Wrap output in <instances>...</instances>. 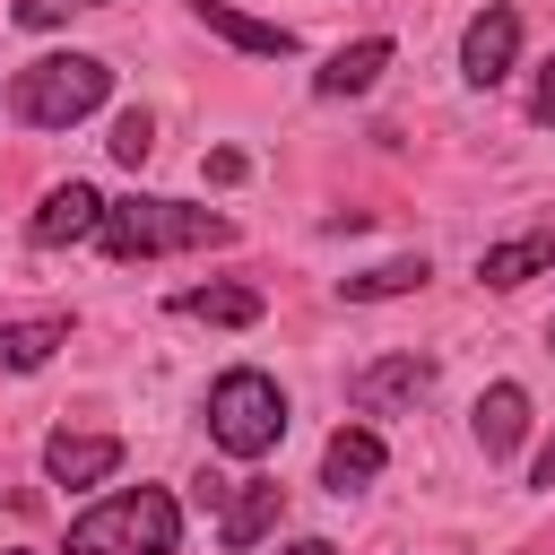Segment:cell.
Segmentation results:
<instances>
[{
    "instance_id": "obj_1",
    "label": "cell",
    "mask_w": 555,
    "mask_h": 555,
    "mask_svg": "<svg viewBox=\"0 0 555 555\" xmlns=\"http://www.w3.org/2000/svg\"><path fill=\"white\" fill-rule=\"evenodd\" d=\"M95 243L113 260H165V251H208V243H234V217L217 208H191V199H156V191H130V199H104V225Z\"/></svg>"
},
{
    "instance_id": "obj_2",
    "label": "cell",
    "mask_w": 555,
    "mask_h": 555,
    "mask_svg": "<svg viewBox=\"0 0 555 555\" xmlns=\"http://www.w3.org/2000/svg\"><path fill=\"white\" fill-rule=\"evenodd\" d=\"M104 95H113V61H95V52H35L26 69H9V113L26 130H69V121L104 113Z\"/></svg>"
},
{
    "instance_id": "obj_3",
    "label": "cell",
    "mask_w": 555,
    "mask_h": 555,
    "mask_svg": "<svg viewBox=\"0 0 555 555\" xmlns=\"http://www.w3.org/2000/svg\"><path fill=\"white\" fill-rule=\"evenodd\" d=\"M182 546V503L165 486H113L69 520V555H173Z\"/></svg>"
},
{
    "instance_id": "obj_4",
    "label": "cell",
    "mask_w": 555,
    "mask_h": 555,
    "mask_svg": "<svg viewBox=\"0 0 555 555\" xmlns=\"http://www.w3.org/2000/svg\"><path fill=\"white\" fill-rule=\"evenodd\" d=\"M199 416H208V442H217L225 460H269V451L286 442V390H278V373H260V364H225V373L208 382Z\"/></svg>"
},
{
    "instance_id": "obj_5",
    "label": "cell",
    "mask_w": 555,
    "mask_h": 555,
    "mask_svg": "<svg viewBox=\"0 0 555 555\" xmlns=\"http://www.w3.org/2000/svg\"><path fill=\"white\" fill-rule=\"evenodd\" d=\"M520 61V9L512 0H486L468 26H460V78L468 87H503Z\"/></svg>"
},
{
    "instance_id": "obj_6",
    "label": "cell",
    "mask_w": 555,
    "mask_h": 555,
    "mask_svg": "<svg viewBox=\"0 0 555 555\" xmlns=\"http://www.w3.org/2000/svg\"><path fill=\"white\" fill-rule=\"evenodd\" d=\"M425 390H434V356H416V347H399V356H373V364H356V373H347V399H356L364 416L416 408Z\"/></svg>"
},
{
    "instance_id": "obj_7",
    "label": "cell",
    "mask_w": 555,
    "mask_h": 555,
    "mask_svg": "<svg viewBox=\"0 0 555 555\" xmlns=\"http://www.w3.org/2000/svg\"><path fill=\"white\" fill-rule=\"evenodd\" d=\"M95 225H104V191H95V182H52L43 208L26 217V243H35V251H61V243H87Z\"/></svg>"
},
{
    "instance_id": "obj_8",
    "label": "cell",
    "mask_w": 555,
    "mask_h": 555,
    "mask_svg": "<svg viewBox=\"0 0 555 555\" xmlns=\"http://www.w3.org/2000/svg\"><path fill=\"white\" fill-rule=\"evenodd\" d=\"M191 17H199L217 43L251 52V61H295V26H286V17H251V9H234V0H191Z\"/></svg>"
},
{
    "instance_id": "obj_9",
    "label": "cell",
    "mask_w": 555,
    "mask_h": 555,
    "mask_svg": "<svg viewBox=\"0 0 555 555\" xmlns=\"http://www.w3.org/2000/svg\"><path fill=\"white\" fill-rule=\"evenodd\" d=\"M43 477L52 486H113L121 477V434H52L43 442Z\"/></svg>"
},
{
    "instance_id": "obj_10",
    "label": "cell",
    "mask_w": 555,
    "mask_h": 555,
    "mask_svg": "<svg viewBox=\"0 0 555 555\" xmlns=\"http://www.w3.org/2000/svg\"><path fill=\"white\" fill-rule=\"evenodd\" d=\"M390 468V442L373 434V425H338L330 442H321V486L330 494H356V486H373Z\"/></svg>"
},
{
    "instance_id": "obj_11",
    "label": "cell",
    "mask_w": 555,
    "mask_h": 555,
    "mask_svg": "<svg viewBox=\"0 0 555 555\" xmlns=\"http://www.w3.org/2000/svg\"><path fill=\"white\" fill-rule=\"evenodd\" d=\"M546 269H555V225H529V234H503V243H486V251H477V278H486L494 295H512V286L546 278Z\"/></svg>"
},
{
    "instance_id": "obj_12",
    "label": "cell",
    "mask_w": 555,
    "mask_h": 555,
    "mask_svg": "<svg viewBox=\"0 0 555 555\" xmlns=\"http://www.w3.org/2000/svg\"><path fill=\"white\" fill-rule=\"evenodd\" d=\"M173 312H182V321H208V330H251V321L269 312V295L243 286V278H208V286H182Z\"/></svg>"
},
{
    "instance_id": "obj_13",
    "label": "cell",
    "mask_w": 555,
    "mask_h": 555,
    "mask_svg": "<svg viewBox=\"0 0 555 555\" xmlns=\"http://www.w3.org/2000/svg\"><path fill=\"white\" fill-rule=\"evenodd\" d=\"M390 35H356V43H338L321 69H312V95H364V87H382V69H390Z\"/></svg>"
},
{
    "instance_id": "obj_14",
    "label": "cell",
    "mask_w": 555,
    "mask_h": 555,
    "mask_svg": "<svg viewBox=\"0 0 555 555\" xmlns=\"http://www.w3.org/2000/svg\"><path fill=\"white\" fill-rule=\"evenodd\" d=\"M278 520H286V494H278L269 477H251V486H234V494H225V512H217V538H225L234 555H251V546H260Z\"/></svg>"
},
{
    "instance_id": "obj_15",
    "label": "cell",
    "mask_w": 555,
    "mask_h": 555,
    "mask_svg": "<svg viewBox=\"0 0 555 555\" xmlns=\"http://www.w3.org/2000/svg\"><path fill=\"white\" fill-rule=\"evenodd\" d=\"M520 434H529V390H520V382L477 390V451H486V460H512Z\"/></svg>"
},
{
    "instance_id": "obj_16",
    "label": "cell",
    "mask_w": 555,
    "mask_h": 555,
    "mask_svg": "<svg viewBox=\"0 0 555 555\" xmlns=\"http://www.w3.org/2000/svg\"><path fill=\"white\" fill-rule=\"evenodd\" d=\"M425 278H434V260H425V251H399V260H382V269L338 278V295H347V304H399V295H416Z\"/></svg>"
},
{
    "instance_id": "obj_17",
    "label": "cell",
    "mask_w": 555,
    "mask_h": 555,
    "mask_svg": "<svg viewBox=\"0 0 555 555\" xmlns=\"http://www.w3.org/2000/svg\"><path fill=\"white\" fill-rule=\"evenodd\" d=\"M69 347V321H0V373H43L52 356Z\"/></svg>"
},
{
    "instance_id": "obj_18",
    "label": "cell",
    "mask_w": 555,
    "mask_h": 555,
    "mask_svg": "<svg viewBox=\"0 0 555 555\" xmlns=\"http://www.w3.org/2000/svg\"><path fill=\"white\" fill-rule=\"evenodd\" d=\"M104 147H113V165H147V147H156V121H147L139 104H130V113H113V139H104Z\"/></svg>"
},
{
    "instance_id": "obj_19",
    "label": "cell",
    "mask_w": 555,
    "mask_h": 555,
    "mask_svg": "<svg viewBox=\"0 0 555 555\" xmlns=\"http://www.w3.org/2000/svg\"><path fill=\"white\" fill-rule=\"evenodd\" d=\"M529 121H538V130H555V61H546V69H538V87H529Z\"/></svg>"
},
{
    "instance_id": "obj_20",
    "label": "cell",
    "mask_w": 555,
    "mask_h": 555,
    "mask_svg": "<svg viewBox=\"0 0 555 555\" xmlns=\"http://www.w3.org/2000/svg\"><path fill=\"white\" fill-rule=\"evenodd\" d=\"M78 0H17V26H61Z\"/></svg>"
},
{
    "instance_id": "obj_21",
    "label": "cell",
    "mask_w": 555,
    "mask_h": 555,
    "mask_svg": "<svg viewBox=\"0 0 555 555\" xmlns=\"http://www.w3.org/2000/svg\"><path fill=\"white\" fill-rule=\"evenodd\" d=\"M529 486H555V434H546V451L529 460Z\"/></svg>"
},
{
    "instance_id": "obj_22",
    "label": "cell",
    "mask_w": 555,
    "mask_h": 555,
    "mask_svg": "<svg viewBox=\"0 0 555 555\" xmlns=\"http://www.w3.org/2000/svg\"><path fill=\"white\" fill-rule=\"evenodd\" d=\"M278 555H338V546H330V538H286Z\"/></svg>"
},
{
    "instance_id": "obj_23",
    "label": "cell",
    "mask_w": 555,
    "mask_h": 555,
    "mask_svg": "<svg viewBox=\"0 0 555 555\" xmlns=\"http://www.w3.org/2000/svg\"><path fill=\"white\" fill-rule=\"evenodd\" d=\"M546 347H555V321H546Z\"/></svg>"
},
{
    "instance_id": "obj_24",
    "label": "cell",
    "mask_w": 555,
    "mask_h": 555,
    "mask_svg": "<svg viewBox=\"0 0 555 555\" xmlns=\"http://www.w3.org/2000/svg\"><path fill=\"white\" fill-rule=\"evenodd\" d=\"M9 555H26V546H9Z\"/></svg>"
}]
</instances>
